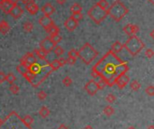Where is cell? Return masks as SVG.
Here are the masks:
<instances>
[{"mask_svg":"<svg viewBox=\"0 0 154 129\" xmlns=\"http://www.w3.org/2000/svg\"><path fill=\"white\" fill-rule=\"evenodd\" d=\"M128 71V62L123 60L110 50L93 66L91 76L95 79L100 78L105 81L107 86L113 87L116 79L123 74H126Z\"/></svg>","mask_w":154,"mask_h":129,"instance_id":"6da1fadb","label":"cell"},{"mask_svg":"<svg viewBox=\"0 0 154 129\" xmlns=\"http://www.w3.org/2000/svg\"><path fill=\"white\" fill-rule=\"evenodd\" d=\"M41 61L42 62L37 60L34 64L30 65L28 67V71L23 75L24 78L32 84L33 88H37L53 71L48 60H43Z\"/></svg>","mask_w":154,"mask_h":129,"instance_id":"7a4b0ae2","label":"cell"},{"mask_svg":"<svg viewBox=\"0 0 154 129\" xmlns=\"http://www.w3.org/2000/svg\"><path fill=\"white\" fill-rule=\"evenodd\" d=\"M107 15H109L116 22H120V21L129 13L128 7L121 1V0H116V1L108 7L106 9Z\"/></svg>","mask_w":154,"mask_h":129,"instance_id":"3957f363","label":"cell"},{"mask_svg":"<svg viewBox=\"0 0 154 129\" xmlns=\"http://www.w3.org/2000/svg\"><path fill=\"white\" fill-rule=\"evenodd\" d=\"M123 46L131 56H136L145 47V44L136 34H134L130 35V37L125 42V44H123Z\"/></svg>","mask_w":154,"mask_h":129,"instance_id":"277c9868","label":"cell"},{"mask_svg":"<svg viewBox=\"0 0 154 129\" xmlns=\"http://www.w3.org/2000/svg\"><path fill=\"white\" fill-rule=\"evenodd\" d=\"M97 55H98V52L96 51L95 48L90 44H89V42H86L78 51V58L86 65H89L97 57Z\"/></svg>","mask_w":154,"mask_h":129,"instance_id":"5b68a950","label":"cell"},{"mask_svg":"<svg viewBox=\"0 0 154 129\" xmlns=\"http://www.w3.org/2000/svg\"><path fill=\"white\" fill-rule=\"evenodd\" d=\"M87 15L97 25H100L103 21L107 17V12L105 9L99 7L97 4L90 7V9L87 11Z\"/></svg>","mask_w":154,"mask_h":129,"instance_id":"8992f818","label":"cell"},{"mask_svg":"<svg viewBox=\"0 0 154 129\" xmlns=\"http://www.w3.org/2000/svg\"><path fill=\"white\" fill-rule=\"evenodd\" d=\"M57 44H55V42H53L52 41V39L50 38V36H47L46 38L41 40V42H40V48L42 51H44L46 53H50L52 51H53V49H54V47Z\"/></svg>","mask_w":154,"mask_h":129,"instance_id":"52a82bcc","label":"cell"},{"mask_svg":"<svg viewBox=\"0 0 154 129\" xmlns=\"http://www.w3.org/2000/svg\"><path fill=\"white\" fill-rule=\"evenodd\" d=\"M38 60L37 57L34 55L33 52H27L25 56L22 57V59L20 60V64L24 65L25 67H26L28 69V67L32 64H34L36 61Z\"/></svg>","mask_w":154,"mask_h":129,"instance_id":"ba28073f","label":"cell"},{"mask_svg":"<svg viewBox=\"0 0 154 129\" xmlns=\"http://www.w3.org/2000/svg\"><path fill=\"white\" fill-rule=\"evenodd\" d=\"M85 90H86V91L87 92V94H89V95L94 96L98 91L97 83L94 79L89 80V81L86 83V85H85Z\"/></svg>","mask_w":154,"mask_h":129,"instance_id":"9c48e42d","label":"cell"},{"mask_svg":"<svg viewBox=\"0 0 154 129\" xmlns=\"http://www.w3.org/2000/svg\"><path fill=\"white\" fill-rule=\"evenodd\" d=\"M129 82H130V78H129V76L126 75V74H123V75L119 76V77L116 79L115 85H116L120 90H123Z\"/></svg>","mask_w":154,"mask_h":129,"instance_id":"30bf717a","label":"cell"},{"mask_svg":"<svg viewBox=\"0 0 154 129\" xmlns=\"http://www.w3.org/2000/svg\"><path fill=\"white\" fill-rule=\"evenodd\" d=\"M123 32L129 36L130 35H134V34H137L140 32V27L136 25L128 24L123 27Z\"/></svg>","mask_w":154,"mask_h":129,"instance_id":"8fae6325","label":"cell"},{"mask_svg":"<svg viewBox=\"0 0 154 129\" xmlns=\"http://www.w3.org/2000/svg\"><path fill=\"white\" fill-rule=\"evenodd\" d=\"M13 7L14 4H12L9 0H0V10L6 15H9Z\"/></svg>","mask_w":154,"mask_h":129,"instance_id":"7c38bea8","label":"cell"},{"mask_svg":"<svg viewBox=\"0 0 154 129\" xmlns=\"http://www.w3.org/2000/svg\"><path fill=\"white\" fill-rule=\"evenodd\" d=\"M24 14V10L23 8H22L18 4L16 5H14L12 10L10 11L9 15L14 18V19H19L22 15H23Z\"/></svg>","mask_w":154,"mask_h":129,"instance_id":"4fadbf2b","label":"cell"},{"mask_svg":"<svg viewBox=\"0 0 154 129\" xmlns=\"http://www.w3.org/2000/svg\"><path fill=\"white\" fill-rule=\"evenodd\" d=\"M78 22H77L76 20H74L71 17H70L64 22V27L69 32H73L78 27Z\"/></svg>","mask_w":154,"mask_h":129,"instance_id":"5bb4252c","label":"cell"},{"mask_svg":"<svg viewBox=\"0 0 154 129\" xmlns=\"http://www.w3.org/2000/svg\"><path fill=\"white\" fill-rule=\"evenodd\" d=\"M39 24L44 28H48L50 26H52V24H54V22L52 21V19L51 18V16H47V15H43L39 19Z\"/></svg>","mask_w":154,"mask_h":129,"instance_id":"9a60e30c","label":"cell"},{"mask_svg":"<svg viewBox=\"0 0 154 129\" xmlns=\"http://www.w3.org/2000/svg\"><path fill=\"white\" fill-rule=\"evenodd\" d=\"M41 10L43 13V15H47V16H51L55 12V8H54V7L51 3H47L45 5H43Z\"/></svg>","mask_w":154,"mask_h":129,"instance_id":"2e32d148","label":"cell"},{"mask_svg":"<svg viewBox=\"0 0 154 129\" xmlns=\"http://www.w3.org/2000/svg\"><path fill=\"white\" fill-rule=\"evenodd\" d=\"M25 8H26V10L29 12V14H31L32 15H36V14L38 13V11H39V7L37 6V4H36L34 1L26 4V5H25Z\"/></svg>","mask_w":154,"mask_h":129,"instance_id":"e0dca14e","label":"cell"},{"mask_svg":"<svg viewBox=\"0 0 154 129\" xmlns=\"http://www.w3.org/2000/svg\"><path fill=\"white\" fill-rule=\"evenodd\" d=\"M19 119L21 120V122L23 123L27 128L32 129V125H33V118L31 116L26 115L25 117H19Z\"/></svg>","mask_w":154,"mask_h":129,"instance_id":"ac0fdd59","label":"cell"},{"mask_svg":"<svg viewBox=\"0 0 154 129\" xmlns=\"http://www.w3.org/2000/svg\"><path fill=\"white\" fill-rule=\"evenodd\" d=\"M10 31V26L6 20L0 21V33L2 34H7Z\"/></svg>","mask_w":154,"mask_h":129,"instance_id":"d6986e66","label":"cell"},{"mask_svg":"<svg viewBox=\"0 0 154 129\" xmlns=\"http://www.w3.org/2000/svg\"><path fill=\"white\" fill-rule=\"evenodd\" d=\"M34 53V55L37 57V59L39 60H46V57L48 55V53H46L44 51H42L41 48H36L33 50V52Z\"/></svg>","mask_w":154,"mask_h":129,"instance_id":"ffe728a7","label":"cell"},{"mask_svg":"<svg viewBox=\"0 0 154 129\" xmlns=\"http://www.w3.org/2000/svg\"><path fill=\"white\" fill-rule=\"evenodd\" d=\"M45 31L50 34V36L55 35V34H60V28H59L55 24H52V26H50L48 28L45 29Z\"/></svg>","mask_w":154,"mask_h":129,"instance_id":"44dd1931","label":"cell"},{"mask_svg":"<svg viewBox=\"0 0 154 129\" xmlns=\"http://www.w3.org/2000/svg\"><path fill=\"white\" fill-rule=\"evenodd\" d=\"M123 44H121L120 42H116L115 44L112 45V47H111V51L114 53H116V54L121 52L123 51Z\"/></svg>","mask_w":154,"mask_h":129,"instance_id":"7402d4cb","label":"cell"},{"mask_svg":"<svg viewBox=\"0 0 154 129\" xmlns=\"http://www.w3.org/2000/svg\"><path fill=\"white\" fill-rule=\"evenodd\" d=\"M50 109H48L47 106H42L41 109H40V110H39V114H40V116L42 117V118H46V117H48L49 116H50Z\"/></svg>","mask_w":154,"mask_h":129,"instance_id":"603a6c76","label":"cell"},{"mask_svg":"<svg viewBox=\"0 0 154 129\" xmlns=\"http://www.w3.org/2000/svg\"><path fill=\"white\" fill-rule=\"evenodd\" d=\"M104 114L107 117H111L115 114V109H114V107L111 106H106L104 110H103Z\"/></svg>","mask_w":154,"mask_h":129,"instance_id":"cb8c5ba5","label":"cell"},{"mask_svg":"<svg viewBox=\"0 0 154 129\" xmlns=\"http://www.w3.org/2000/svg\"><path fill=\"white\" fill-rule=\"evenodd\" d=\"M70 12L72 14L75 13H81L82 12V7L81 5H79L78 3H74L71 7H70Z\"/></svg>","mask_w":154,"mask_h":129,"instance_id":"d4e9b609","label":"cell"},{"mask_svg":"<svg viewBox=\"0 0 154 129\" xmlns=\"http://www.w3.org/2000/svg\"><path fill=\"white\" fill-rule=\"evenodd\" d=\"M33 29V23H31L30 21H27V22H25L24 25H23V30L26 33H30L32 32Z\"/></svg>","mask_w":154,"mask_h":129,"instance_id":"484cf974","label":"cell"},{"mask_svg":"<svg viewBox=\"0 0 154 129\" xmlns=\"http://www.w3.org/2000/svg\"><path fill=\"white\" fill-rule=\"evenodd\" d=\"M130 88L133 91H138L141 88V84L137 80H133L130 83Z\"/></svg>","mask_w":154,"mask_h":129,"instance_id":"4316f807","label":"cell"},{"mask_svg":"<svg viewBox=\"0 0 154 129\" xmlns=\"http://www.w3.org/2000/svg\"><path fill=\"white\" fill-rule=\"evenodd\" d=\"M16 80V77L12 73H8V74H6V81H7L9 84H13L15 83V81Z\"/></svg>","mask_w":154,"mask_h":129,"instance_id":"83f0119b","label":"cell"},{"mask_svg":"<svg viewBox=\"0 0 154 129\" xmlns=\"http://www.w3.org/2000/svg\"><path fill=\"white\" fill-rule=\"evenodd\" d=\"M9 90L14 94V95H17L18 93H19V90H20V89H19V87L16 85V84H15V83H13V84H10V87H9Z\"/></svg>","mask_w":154,"mask_h":129,"instance_id":"f1b7e54d","label":"cell"},{"mask_svg":"<svg viewBox=\"0 0 154 129\" xmlns=\"http://www.w3.org/2000/svg\"><path fill=\"white\" fill-rule=\"evenodd\" d=\"M50 66H51V68H52V71H58L59 68L60 67L58 59L57 60H53L52 62H50Z\"/></svg>","mask_w":154,"mask_h":129,"instance_id":"f546056e","label":"cell"},{"mask_svg":"<svg viewBox=\"0 0 154 129\" xmlns=\"http://www.w3.org/2000/svg\"><path fill=\"white\" fill-rule=\"evenodd\" d=\"M53 52H54V53L58 56V57H60V56H61L65 52H64V49L62 48V47H60V45H56L55 47H54V49H53Z\"/></svg>","mask_w":154,"mask_h":129,"instance_id":"4dcf8cb0","label":"cell"},{"mask_svg":"<svg viewBox=\"0 0 154 129\" xmlns=\"http://www.w3.org/2000/svg\"><path fill=\"white\" fill-rule=\"evenodd\" d=\"M97 5L99 7H101L102 9H105V10H106L108 8V7H109L108 2L106 1V0H99V1L97 3Z\"/></svg>","mask_w":154,"mask_h":129,"instance_id":"1f68e13d","label":"cell"},{"mask_svg":"<svg viewBox=\"0 0 154 129\" xmlns=\"http://www.w3.org/2000/svg\"><path fill=\"white\" fill-rule=\"evenodd\" d=\"M16 71H17V72H19L21 75H24V74L28 71V69H27L26 67H25L24 65H22V64H19V65L16 66Z\"/></svg>","mask_w":154,"mask_h":129,"instance_id":"d6a6232c","label":"cell"},{"mask_svg":"<svg viewBox=\"0 0 154 129\" xmlns=\"http://www.w3.org/2000/svg\"><path fill=\"white\" fill-rule=\"evenodd\" d=\"M62 83L64 86H66V87H70V86H71L72 84V79L69 76H66L63 79H62Z\"/></svg>","mask_w":154,"mask_h":129,"instance_id":"836d02e7","label":"cell"},{"mask_svg":"<svg viewBox=\"0 0 154 129\" xmlns=\"http://www.w3.org/2000/svg\"><path fill=\"white\" fill-rule=\"evenodd\" d=\"M145 93L148 96H150V97L154 96V87L153 86H151V85L148 86V87L145 89Z\"/></svg>","mask_w":154,"mask_h":129,"instance_id":"e575fe53","label":"cell"},{"mask_svg":"<svg viewBox=\"0 0 154 129\" xmlns=\"http://www.w3.org/2000/svg\"><path fill=\"white\" fill-rule=\"evenodd\" d=\"M50 38L52 39V41L53 42H55L56 44H58L59 42L62 40V37L60 35V34H55V35H52V36H50Z\"/></svg>","mask_w":154,"mask_h":129,"instance_id":"d590c367","label":"cell"},{"mask_svg":"<svg viewBox=\"0 0 154 129\" xmlns=\"http://www.w3.org/2000/svg\"><path fill=\"white\" fill-rule=\"evenodd\" d=\"M70 17L73 18L74 20H76L77 22H79V21L82 20V18H83V15H82V13H75V14H72L70 15Z\"/></svg>","mask_w":154,"mask_h":129,"instance_id":"8d00e7d4","label":"cell"},{"mask_svg":"<svg viewBox=\"0 0 154 129\" xmlns=\"http://www.w3.org/2000/svg\"><path fill=\"white\" fill-rule=\"evenodd\" d=\"M105 100H106L108 103L112 104V103H114V102L116 100V97L115 95H113V94H108V95L106 96V98H105Z\"/></svg>","mask_w":154,"mask_h":129,"instance_id":"74e56055","label":"cell"},{"mask_svg":"<svg viewBox=\"0 0 154 129\" xmlns=\"http://www.w3.org/2000/svg\"><path fill=\"white\" fill-rule=\"evenodd\" d=\"M69 57H72V58H78V51L75 50V49H71L69 52H68Z\"/></svg>","mask_w":154,"mask_h":129,"instance_id":"f35d334b","label":"cell"},{"mask_svg":"<svg viewBox=\"0 0 154 129\" xmlns=\"http://www.w3.org/2000/svg\"><path fill=\"white\" fill-rule=\"evenodd\" d=\"M97 87H98V90H104L106 86H107V84L105 83V80H103V79H100L98 82H97Z\"/></svg>","mask_w":154,"mask_h":129,"instance_id":"ab89813d","label":"cell"},{"mask_svg":"<svg viewBox=\"0 0 154 129\" xmlns=\"http://www.w3.org/2000/svg\"><path fill=\"white\" fill-rule=\"evenodd\" d=\"M37 97L41 100H44L47 98V93L45 91H43V90H41L37 93Z\"/></svg>","mask_w":154,"mask_h":129,"instance_id":"60d3db41","label":"cell"},{"mask_svg":"<svg viewBox=\"0 0 154 129\" xmlns=\"http://www.w3.org/2000/svg\"><path fill=\"white\" fill-rule=\"evenodd\" d=\"M145 55L147 56V58L151 59V58L154 56V52H153V50H152V49H147V50L145 51Z\"/></svg>","mask_w":154,"mask_h":129,"instance_id":"b9f144b4","label":"cell"},{"mask_svg":"<svg viewBox=\"0 0 154 129\" xmlns=\"http://www.w3.org/2000/svg\"><path fill=\"white\" fill-rule=\"evenodd\" d=\"M66 60H67V63L70 64V65H74V64L76 63V61H77V59L72 58V57H69L68 59H66Z\"/></svg>","mask_w":154,"mask_h":129,"instance_id":"7bdbcfd3","label":"cell"},{"mask_svg":"<svg viewBox=\"0 0 154 129\" xmlns=\"http://www.w3.org/2000/svg\"><path fill=\"white\" fill-rule=\"evenodd\" d=\"M58 60H59V63H60V67H62V66H64V65L67 64V60H66L65 58H60V59H58Z\"/></svg>","mask_w":154,"mask_h":129,"instance_id":"ee69618b","label":"cell"},{"mask_svg":"<svg viewBox=\"0 0 154 129\" xmlns=\"http://www.w3.org/2000/svg\"><path fill=\"white\" fill-rule=\"evenodd\" d=\"M6 81V74L3 71H0V83H3Z\"/></svg>","mask_w":154,"mask_h":129,"instance_id":"f6af8a7d","label":"cell"},{"mask_svg":"<svg viewBox=\"0 0 154 129\" xmlns=\"http://www.w3.org/2000/svg\"><path fill=\"white\" fill-rule=\"evenodd\" d=\"M19 1H21L24 5H26V4H28V3H30V2L34 1V0H19Z\"/></svg>","mask_w":154,"mask_h":129,"instance_id":"bcb514c9","label":"cell"},{"mask_svg":"<svg viewBox=\"0 0 154 129\" xmlns=\"http://www.w3.org/2000/svg\"><path fill=\"white\" fill-rule=\"evenodd\" d=\"M66 1H67V0H56V2H57V4L58 5H64L65 3H66Z\"/></svg>","mask_w":154,"mask_h":129,"instance_id":"7dc6e473","label":"cell"},{"mask_svg":"<svg viewBox=\"0 0 154 129\" xmlns=\"http://www.w3.org/2000/svg\"><path fill=\"white\" fill-rule=\"evenodd\" d=\"M58 129H69L67 126H66L65 125H60V126H59V128Z\"/></svg>","mask_w":154,"mask_h":129,"instance_id":"c3c4849f","label":"cell"},{"mask_svg":"<svg viewBox=\"0 0 154 129\" xmlns=\"http://www.w3.org/2000/svg\"><path fill=\"white\" fill-rule=\"evenodd\" d=\"M9 1H10L12 4H14V5H16V4H18L19 0H9Z\"/></svg>","mask_w":154,"mask_h":129,"instance_id":"681fc988","label":"cell"},{"mask_svg":"<svg viewBox=\"0 0 154 129\" xmlns=\"http://www.w3.org/2000/svg\"><path fill=\"white\" fill-rule=\"evenodd\" d=\"M150 38H151V39H154V30H152V31L150 32Z\"/></svg>","mask_w":154,"mask_h":129,"instance_id":"f907efd6","label":"cell"},{"mask_svg":"<svg viewBox=\"0 0 154 129\" xmlns=\"http://www.w3.org/2000/svg\"><path fill=\"white\" fill-rule=\"evenodd\" d=\"M84 129H93V127H92L91 125H86V126Z\"/></svg>","mask_w":154,"mask_h":129,"instance_id":"816d5d0a","label":"cell"},{"mask_svg":"<svg viewBox=\"0 0 154 129\" xmlns=\"http://www.w3.org/2000/svg\"><path fill=\"white\" fill-rule=\"evenodd\" d=\"M148 2L151 5H154V0H148Z\"/></svg>","mask_w":154,"mask_h":129,"instance_id":"f5cc1de1","label":"cell"},{"mask_svg":"<svg viewBox=\"0 0 154 129\" xmlns=\"http://www.w3.org/2000/svg\"><path fill=\"white\" fill-rule=\"evenodd\" d=\"M147 129H154V125H150V126H148Z\"/></svg>","mask_w":154,"mask_h":129,"instance_id":"db71d44e","label":"cell"},{"mask_svg":"<svg viewBox=\"0 0 154 129\" xmlns=\"http://www.w3.org/2000/svg\"><path fill=\"white\" fill-rule=\"evenodd\" d=\"M3 124H4V120H2L1 118H0V126H1Z\"/></svg>","mask_w":154,"mask_h":129,"instance_id":"11a10c76","label":"cell"},{"mask_svg":"<svg viewBox=\"0 0 154 129\" xmlns=\"http://www.w3.org/2000/svg\"><path fill=\"white\" fill-rule=\"evenodd\" d=\"M127 129H135V128H134V126H130V127H128Z\"/></svg>","mask_w":154,"mask_h":129,"instance_id":"9f6ffc18","label":"cell"}]
</instances>
